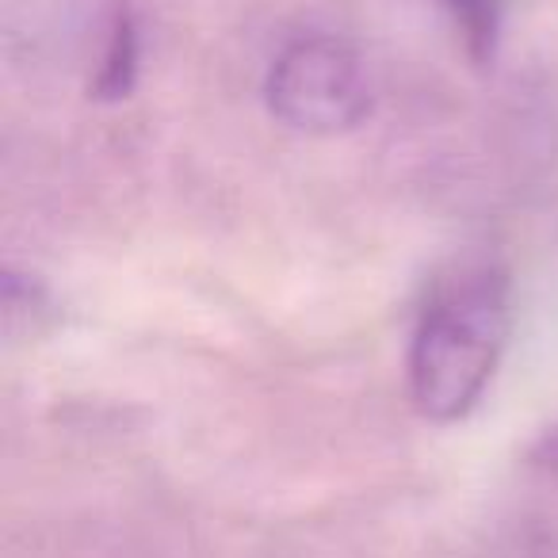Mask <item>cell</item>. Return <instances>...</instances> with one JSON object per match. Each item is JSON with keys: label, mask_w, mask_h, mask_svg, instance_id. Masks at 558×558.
<instances>
[{"label": "cell", "mask_w": 558, "mask_h": 558, "mask_svg": "<svg viewBox=\"0 0 558 558\" xmlns=\"http://www.w3.org/2000/svg\"><path fill=\"white\" fill-rule=\"evenodd\" d=\"M456 32L463 35L466 50L478 62H489L501 39V0H440Z\"/></svg>", "instance_id": "cell-4"}, {"label": "cell", "mask_w": 558, "mask_h": 558, "mask_svg": "<svg viewBox=\"0 0 558 558\" xmlns=\"http://www.w3.org/2000/svg\"><path fill=\"white\" fill-rule=\"evenodd\" d=\"M512 326L509 279L482 268L451 283L417 322L410 344V395L428 421H463L482 402Z\"/></svg>", "instance_id": "cell-1"}, {"label": "cell", "mask_w": 558, "mask_h": 558, "mask_svg": "<svg viewBox=\"0 0 558 558\" xmlns=\"http://www.w3.org/2000/svg\"><path fill=\"white\" fill-rule=\"evenodd\" d=\"M138 62H142V43H138V27L126 12H119L111 20L108 32V47L100 58V73H96V96L100 100H126L138 81Z\"/></svg>", "instance_id": "cell-3"}, {"label": "cell", "mask_w": 558, "mask_h": 558, "mask_svg": "<svg viewBox=\"0 0 558 558\" xmlns=\"http://www.w3.org/2000/svg\"><path fill=\"white\" fill-rule=\"evenodd\" d=\"M268 111L295 134L333 138L372 116V77L356 50L337 35H303L279 50L264 81Z\"/></svg>", "instance_id": "cell-2"}]
</instances>
